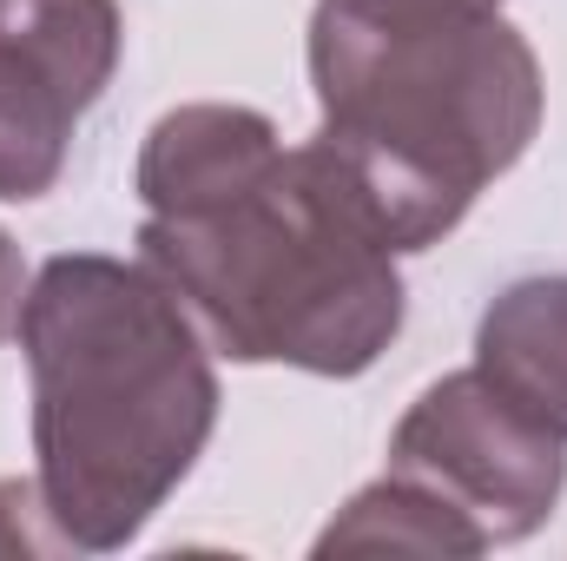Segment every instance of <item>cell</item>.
<instances>
[{"mask_svg":"<svg viewBox=\"0 0 567 561\" xmlns=\"http://www.w3.org/2000/svg\"><path fill=\"white\" fill-rule=\"evenodd\" d=\"M66 536L47 522L40 482H0V555H53Z\"/></svg>","mask_w":567,"mask_h":561,"instance_id":"cell-8","label":"cell"},{"mask_svg":"<svg viewBox=\"0 0 567 561\" xmlns=\"http://www.w3.org/2000/svg\"><path fill=\"white\" fill-rule=\"evenodd\" d=\"M482 555V542L410 476H383L317 536V555Z\"/></svg>","mask_w":567,"mask_h":561,"instance_id":"cell-7","label":"cell"},{"mask_svg":"<svg viewBox=\"0 0 567 561\" xmlns=\"http://www.w3.org/2000/svg\"><path fill=\"white\" fill-rule=\"evenodd\" d=\"M145 265L238 364L363 377L403 330L396 245L323 145L198 100L140 145Z\"/></svg>","mask_w":567,"mask_h":561,"instance_id":"cell-1","label":"cell"},{"mask_svg":"<svg viewBox=\"0 0 567 561\" xmlns=\"http://www.w3.org/2000/svg\"><path fill=\"white\" fill-rule=\"evenodd\" d=\"M120 0H0V198L53 192L120 67Z\"/></svg>","mask_w":567,"mask_h":561,"instance_id":"cell-5","label":"cell"},{"mask_svg":"<svg viewBox=\"0 0 567 561\" xmlns=\"http://www.w3.org/2000/svg\"><path fill=\"white\" fill-rule=\"evenodd\" d=\"M508 0H317V145L396 252H423L542 133V60Z\"/></svg>","mask_w":567,"mask_h":561,"instance_id":"cell-3","label":"cell"},{"mask_svg":"<svg viewBox=\"0 0 567 561\" xmlns=\"http://www.w3.org/2000/svg\"><path fill=\"white\" fill-rule=\"evenodd\" d=\"M40 502L66 549H126L192 476L218 422L198 317L152 265L66 252L20 304Z\"/></svg>","mask_w":567,"mask_h":561,"instance_id":"cell-2","label":"cell"},{"mask_svg":"<svg viewBox=\"0 0 567 561\" xmlns=\"http://www.w3.org/2000/svg\"><path fill=\"white\" fill-rule=\"evenodd\" d=\"M20 304H27V258H20V245L0 232V344L20 330Z\"/></svg>","mask_w":567,"mask_h":561,"instance_id":"cell-9","label":"cell"},{"mask_svg":"<svg viewBox=\"0 0 567 561\" xmlns=\"http://www.w3.org/2000/svg\"><path fill=\"white\" fill-rule=\"evenodd\" d=\"M390 476L423 482L429 496L482 542L535 536L567 489V442L515 410L482 370L429 384L390 436Z\"/></svg>","mask_w":567,"mask_h":561,"instance_id":"cell-4","label":"cell"},{"mask_svg":"<svg viewBox=\"0 0 567 561\" xmlns=\"http://www.w3.org/2000/svg\"><path fill=\"white\" fill-rule=\"evenodd\" d=\"M475 370L567 442V278L508 284L475 324Z\"/></svg>","mask_w":567,"mask_h":561,"instance_id":"cell-6","label":"cell"}]
</instances>
